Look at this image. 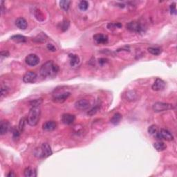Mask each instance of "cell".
<instances>
[{
  "label": "cell",
  "mask_w": 177,
  "mask_h": 177,
  "mask_svg": "<svg viewBox=\"0 0 177 177\" xmlns=\"http://www.w3.org/2000/svg\"><path fill=\"white\" fill-rule=\"evenodd\" d=\"M59 71V66L53 61L49 60L44 63L40 68V75L44 78H54Z\"/></svg>",
  "instance_id": "1"
},
{
  "label": "cell",
  "mask_w": 177,
  "mask_h": 177,
  "mask_svg": "<svg viewBox=\"0 0 177 177\" xmlns=\"http://www.w3.org/2000/svg\"><path fill=\"white\" fill-rule=\"evenodd\" d=\"M41 109L40 106L32 107L28 115L27 123L31 126H36L40 121Z\"/></svg>",
  "instance_id": "2"
},
{
  "label": "cell",
  "mask_w": 177,
  "mask_h": 177,
  "mask_svg": "<svg viewBox=\"0 0 177 177\" xmlns=\"http://www.w3.org/2000/svg\"><path fill=\"white\" fill-rule=\"evenodd\" d=\"M52 150L51 147L47 143H43L40 148L35 151V156L39 158H45L52 154Z\"/></svg>",
  "instance_id": "3"
},
{
  "label": "cell",
  "mask_w": 177,
  "mask_h": 177,
  "mask_svg": "<svg viewBox=\"0 0 177 177\" xmlns=\"http://www.w3.org/2000/svg\"><path fill=\"white\" fill-rule=\"evenodd\" d=\"M127 29H128L130 31L135 32L137 33H143L145 32L146 28L143 24H142L141 22L136 21H133L131 22L128 23L126 25Z\"/></svg>",
  "instance_id": "4"
},
{
  "label": "cell",
  "mask_w": 177,
  "mask_h": 177,
  "mask_svg": "<svg viewBox=\"0 0 177 177\" xmlns=\"http://www.w3.org/2000/svg\"><path fill=\"white\" fill-rule=\"evenodd\" d=\"M174 106L172 104L166 103H162V102H158L154 103L152 106V109L155 112H161V111H167V110L172 109Z\"/></svg>",
  "instance_id": "5"
},
{
  "label": "cell",
  "mask_w": 177,
  "mask_h": 177,
  "mask_svg": "<svg viewBox=\"0 0 177 177\" xmlns=\"http://www.w3.org/2000/svg\"><path fill=\"white\" fill-rule=\"evenodd\" d=\"M156 139L158 140H165L167 141H172L174 139V137L170 131H168V129H161L156 133L155 136Z\"/></svg>",
  "instance_id": "6"
},
{
  "label": "cell",
  "mask_w": 177,
  "mask_h": 177,
  "mask_svg": "<svg viewBox=\"0 0 177 177\" xmlns=\"http://www.w3.org/2000/svg\"><path fill=\"white\" fill-rule=\"evenodd\" d=\"M25 61H26V63L28 66H35L39 64L40 58L36 54L32 53V54H29L28 56H26Z\"/></svg>",
  "instance_id": "7"
},
{
  "label": "cell",
  "mask_w": 177,
  "mask_h": 177,
  "mask_svg": "<svg viewBox=\"0 0 177 177\" xmlns=\"http://www.w3.org/2000/svg\"><path fill=\"white\" fill-rule=\"evenodd\" d=\"M37 74L33 71H28L23 77V81L25 83H35L37 80Z\"/></svg>",
  "instance_id": "8"
},
{
  "label": "cell",
  "mask_w": 177,
  "mask_h": 177,
  "mask_svg": "<svg viewBox=\"0 0 177 177\" xmlns=\"http://www.w3.org/2000/svg\"><path fill=\"white\" fill-rule=\"evenodd\" d=\"M90 103L87 100L82 99L75 103V107L78 110H86L89 108Z\"/></svg>",
  "instance_id": "9"
},
{
  "label": "cell",
  "mask_w": 177,
  "mask_h": 177,
  "mask_svg": "<svg viewBox=\"0 0 177 177\" xmlns=\"http://www.w3.org/2000/svg\"><path fill=\"white\" fill-rule=\"evenodd\" d=\"M93 40L98 44H105L108 42L107 36L101 33H98L93 36Z\"/></svg>",
  "instance_id": "10"
},
{
  "label": "cell",
  "mask_w": 177,
  "mask_h": 177,
  "mask_svg": "<svg viewBox=\"0 0 177 177\" xmlns=\"http://www.w3.org/2000/svg\"><path fill=\"white\" fill-rule=\"evenodd\" d=\"M165 87V82L163 80L160 79V78H157L155 80L154 83L152 86V88L154 91H162L163 90Z\"/></svg>",
  "instance_id": "11"
},
{
  "label": "cell",
  "mask_w": 177,
  "mask_h": 177,
  "mask_svg": "<svg viewBox=\"0 0 177 177\" xmlns=\"http://www.w3.org/2000/svg\"><path fill=\"white\" fill-rule=\"evenodd\" d=\"M75 119H76V118H75L74 115L70 114V113H64V114L62 116L61 118L62 122L64 125H67L73 124V122L75 121Z\"/></svg>",
  "instance_id": "12"
},
{
  "label": "cell",
  "mask_w": 177,
  "mask_h": 177,
  "mask_svg": "<svg viewBox=\"0 0 177 177\" xmlns=\"http://www.w3.org/2000/svg\"><path fill=\"white\" fill-rule=\"evenodd\" d=\"M57 127V123L55 121H46L43 124L42 128L44 131H51L56 129Z\"/></svg>",
  "instance_id": "13"
},
{
  "label": "cell",
  "mask_w": 177,
  "mask_h": 177,
  "mask_svg": "<svg viewBox=\"0 0 177 177\" xmlns=\"http://www.w3.org/2000/svg\"><path fill=\"white\" fill-rule=\"evenodd\" d=\"M70 94H71V93L69 92H65L60 93V94L56 95V96L53 97V101L56 102V103H63V102H64L67 99L68 97L70 96Z\"/></svg>",
  "instance_id": "14"
},
{
  "label": "cell",
  "mask_w": 177,
  "mask_h": 177,
  "mask_svg": "<svg viewBox=\"0 0 177 177\" xmlns=\"http://www.w3.org/2000/svg\"><path fill=\"white\" fill-rule=\"evenodd\" d=\"M15 25L21 30H25L27 28L28 24L26 19L23 17H19L16 19Z\"/></svg>",
  "instance_id": "15"
},
{
  "label": "cell",
  "mask_w": 177,
  "mask_h": 177,
  "mask_svg": "<svg viewBox=\"0 0 177 177\" xmlns=\"http://www.w3.org/2000/svg\"><path fill=\"white\" fill-rule=\"evenodd\" d=\"M68 58H69L70 64H71V66H76L79 64L80 58L78 55L71 53V54L68 55Z\"/></svg>",
  "instance_id": "16"
},
{
  "label": "cell",
  "mask_w": 177,
  "mask_h": 177,
  "mask_svg": "<svg viewBox=\"0 0 177 177\" xmlns=\"http://www.w3.org/2000/svg\"><path fill=\"white\" fill-rule=\"evenodd\" d=\"M9 123L7 121H1L0 124V133L1 135H4L8 132L9 129Z\"/></svg>",
  "instance_id": "17"
},
{
  "label": "cell",
  "mask_w": 177,
  "mask_h": 177,
  "mask_svg": "<svg viewBox=\"0 0 177 177\" xmlns=\"http://www.w3.org/2000/svg\"><path fill=\"white\" fill-rule=\"evenodd\" d=\"M24 176L26 177H36L37 176L36 170L32 168H26L24 170Z\"/></svg>",
  "instance_id": "18"
},
{
  "label": "cell",
  "mask_w": 177,
  "mask_h": 177,
  "mask_svg": "<svg viewBox=\"0 0 177 177\" xmlns=\"http://www.w3.org/2000/svg\"><path fill=\"white\" fill-rule=\"evenodd\" d=\"M122 118H123V116L120 113H115L114 115L112 116V118H111V123H112L113 125H117L120 123V122L121 121Z\"/></svg>",
  "instance_id": "19"
},
{
  "label": "cell",
  "mask_w": 177,
  "mask_h": 177,
  "mask_svg": "<svg viewBox=\"0 0 177 177\" xmlns=\"http://www.w3.org/2000/svg\"><path fill=\"white\" fill-rule=\"evenodd\" d=\"M154 148L158 152H162L167 148V145L163 142L158 141L154 143Z\"/></svg>",
  "instance_id": "20"
},
{
  "label": "cell",
  "mask_w": 177,
  "mask_h": 177,
  "mask_svg": "<svg viewBox=\"0 0 177 177\" xmlns=\"http://www.w3.org/2000/svg\"><path fill=\"white\" fill-rule=\"evenodd\" d=\"M11 40L17 43H24L26 42V40H27L26 37L24 36H21V35H15V36H13L11 37Z\"/></svg>",
  "instance_id": "21"
},
{
  "label": "cell",
  "mask_w": 177,
  "mask_h": 177,
  "mask_svg": "<svg viewBox=\"0 0 177 177\" xmlns=\"http://www.w3.org/2000/svg\"><path fill=\"white\" fill-rule=\"evenodd\" d=\"M34 15L36 17V19L40 21H43L45 19L44 14L42 13L40 10L37 9V8L34 11Z\"/></svg>",
  "instance_id": "22"
},
{
  "label": "cell",
  "mask_w": 177,
  "mask_h": 177,
  "mask_svg": "<svg viewBox=\"0 0 177 177\" xmlns=\"http://www.w3.org/2000/svg\"><path fill=\"white\" fill-rule=\"evenodd\" d=\"M71 1H67V0H63V1H60V6L63 11H67L69 8Z\"/></svg>",
  "instance_id": "23"
},
{
  "label": "cell",
  "mask_w": 177,
  "mask_h": 177,
  "mask_svg": "<svg viewBox=\"0 0 177 177\" xmlns=\"http://www.w3.org/2000/svg\"><path fill=\"white\" fill-rule=\"evenodd\" d=\"M148 51H149V53L154 55V56H158V55L161 54L162 52L161 48L158 47H150L148 48Z\"/></svg>",
  "instance_id": "24"
},
{
  "label": "cell",
  "mask_w": 177,
  "mask_h": 177,
  "mask_svg": "<svg viewBox=\"0 0 177 177\" xmlns=\"http://www.w3.org/2000/svg\"><path fill=\"white\" fill-rule=\"evenodd\" d=\"M158 132V127H157L156 125H151V126H150L149 128H148V133H149L150 134L153 135V136H155Z\"/></svg>",
  "instance_id": "25"
},
{
  "label": "cell",
  "mask_w": 177,
  "mask_h": 177,
  "mask_svg": "<svg viewBox=\"0 0 177 177\" xmlns=\"http://www.w3.org/2000/svg\"><path fill=\"white\" fill-rule=\"evenodd\" d=\"M78 7H79L80 10H81L82 11H85L88 9V3L86 1H81L80 2L79 5H78Z\"/></svg>",
  "instance_id": "26"
},
{
  "label": "cell",
  "mask_w": 177,
  "mask_h": 177,
  "mask_svg": "<svg viewBox=\"0 0 177 177\" xmlns=\"http://www.w3.org/2000/svg\"><path fill=\"white\" fill-rule=\"evenodd\" d=\"M107 28L109 30H115L122 28V24L120 23H110L107 25Z\"/></svg>",
  "instance_id": "27"
},
{
  "label": "cell",
  "mask_w": 177,
  "mask_h": 177,
  "mask_svg": "<svg viewBox=\"0 0 177 177\" xmlns=\"http://www.w3.org/2000/svg\"><path fill=\"white\" fill-rule=\"evenodd\" d=\"M69 27V21L67 20H64L60 24V28L62 31H67Z\"/></svg>",
  "instance_id": "28"
},
{
  "label": "cell",
  "mask_w": 177,
  "mask_h": 177,
  "mask_svg": "<svg viewBox=\"0 0 177 177\" xmlns=\"http://www.w3.org/2000/svg\"><path fill=\"white\" fill-rule=\"evenodd\" d=\"M99 109H100L99 106L94 107H93L92 109H91V110H89V111H88L87 114L88 115V116H93V115L96 114L97 112H98V110H99Z\"/></svg>",
  "instance_id": "29"
},
{
  "label": "cell",
  "mask_w": 177,
  "mask_h": 177,
  "mask_svg": "<svg viewBox=\"0 0 177 177\" xmlns=\"http://www.w3.org/2000/svg\"><path fill=\"white\" fill-rule=\"evenodd\" d=\"M42 103V99H36L34 100V101H32L31 102V105L32 107H37V106H40Z\"/></svg>",
  "instance_id": "30"
},
{
  "label": "cell",
  "mask_w": 177,
  "mask_h": 177,
  "mask_svg": "<svg viewBox=\"0 0 177 177\" xmlns=\"http://www.w3.org/2000/svg\"><path fill=\"white\" fill-rule=\"evenodd\" d=\"M26 120H25V118H22V119H21V121L20 122H19V130L20 131H23V130H24L25 124H26Z\"/></svg>",
  "instance_id": "31"
},
{
  "label": "cell",
  "mask_w": 177,
  "mask_h": 177,
  "mask_svg": "<svg viewBox=\"0 0 177 177\" xmlns=\"http://www.w3.org/2000/svg\"><path fill=\"white\" fill-rule=\"evenodd\" d=\"M170 13L172 15H176V3H172L170 6Z\"/></svg>",
  "instance_id": "32"
},
{
  "label": "cell",
  "mask_w": 177,
  "mask_h": 177,
  "mask_svg": "<svg viewBox=\"0 0 177 177\" xmlns=\"http://www.w3.org/2000/svg\"><path fill=\"white\" fill-rule=\"evenodd\" d=\"M19 131H19L18 129H14V130L13 131V139L17 140L19 138V136H20V133H19Z\"/></svg>",
  "instance_id": "33"
},
{
  "label": "cell",
  "mask_w": 177,
  "mask_h": 177,
  "mask_svg": "<svg viewBox=\"0 0 177 177\" xmlns=\"http://www.w3.org/2000/svg\"><path fill=\"white\" fill-rule=\"evenodd\" d=\"M8 91V88L6 87V86H1V97H3L4 95L7 94Z\"/></svg>",
  "instance_id": "34"
},
{
  "label": "cell",
  "mask_w": 177,
  "mask_h": 177,
  "mask_svg": "<svg viewBox=\"0 0 177 177\" xmlns=\"http://www.w3.org/2000/svg\"><path fill=\"white\" fill-rule=\"evenodd\" d=\"M47 48L48 50H49V51H53V52H55V51H56V48L51 44H48L47 45Z\"/></svg>",
  "instance_id": "35"
},
{
  "label": "cell",
  "mask_w": 177,
  "mask_h": 177,
  "mask_svg": "<svg viewBox=\"0 0 177 177\" xmlns=\"http://www.w3.org/2000/svg\"><path fill=\"white\" fill-rule=\"evenodd\" d=\"M9 56V53L8 51H1V58H6V57H8Z\"/></svg>",
  "instance_id": "36"
},
{
  "label": "cell",
  "mask_w": 177,
  "mask_h": 177,
  "mask_svg": "<svg viewBox=\"0 0 177 177\" xmlns=\"http://www.w3.org/2000/svg\"><path fill=\"white\" fill-rule=\"evenodd\" d=\"M107 62V60L105 59V58H101V59L99 60V63L101 65H103Z\"/></svg>",
  "instance_id": "37"
},
{
  "label": "cell",
  "mask_w": 177,
  "mask_h": 177,
  "mask_svg": "<svg viewBox=\"0 0 177 177\" xmlns=\"http://www.w3.org/2000/svg\"><path fill=\"white\" fill-rule=\"evenodd\" d=\"M7 176H8V177H11V176H15L16 175L14 173H13V172H10V173L8 174Z\"/></svg>",
  "instance_id": "38"
}]
</instances>
